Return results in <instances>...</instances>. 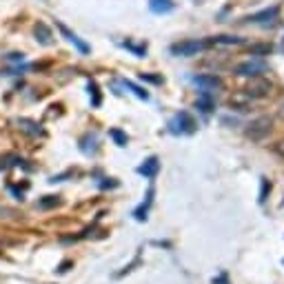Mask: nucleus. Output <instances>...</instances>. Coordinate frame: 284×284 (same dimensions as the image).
<instances>
[{"label":"nucleus","instance_id":"f257e3e1","mask_svg":"<svg viewBox=\"0 0 284 284\" xmlns=\"http://www.w3.org/2000/svg\"><path fill=\"white\" fill-rule=\"evenodd\" d=\"M273 129V120L271 118H267V116H262V118H255L251 125L247 127V138H251V140H265L269 133H271Z\"/></svg>","mask_w":284,"mask_h":284},{"label":"nucleus","instance_id":"f03ea898","mask_svg":"<svg viewBox=\"0 0 284 284\" xmlns=\"http://www.w3.org/2000/svg\"><path fill=\"white\" fill-rule=\"evenodd\" d=\"M202 49H205V43H200V40H182V43L171 45V53H173V56H182V58L198 56Z\"/></svg>","mask_w":284,"mask_h":284},{"label":"nucleus","instance_id":"7ed1b4c3","mask_svg":"<svg viewBox=\"0 0 284 284\" xmlns=\"http://www.w3.org/2000/svg\"><path fill=\"white\" fill-rule=\"evenodd\" d=\"M265 69H267V65L262 63V60H247V63H240L235 67V73H238V76H247V78H255Z\"/></svg>","mask_w":284,"mask_h":284},{"label":"nucleus","instance_id":"20e7f679","mask_svg":"<svg viewBox=\"0 0 284 284\" xmlns=\"http://www.w3.org/2000/svg\"><path fill=\"white\" fill-rule=\"evenodd\" d=\"M245 91H247V96H251V98H267L269 91H271V85H269L267 80H258V76H255V80Z\"/></svg>","mask_w":284,"mask_h":284},{"label":"nucleus","instance_id":"39448f33","mask_svg":"<svg viewBox=\"0 0 284 284\" xmlns=\"http://www.w3.org/2000/svg\"><path fill=\"white\" fill-rule=\"evenodd\" d=\"M193 127H195V123H193V118L189 116V113H180V116L175 118V120H171V131L173 133H178V131L191 133Z\"/></svg>","mask_w":284,"mask_h":284},{"label":"nucleus","instance_id":"423d86ee","mask_svg":"<svg viewBox=\"0 0 284 284\" xmlns=\"http://www.w3.org/2000/svg\"><path fill=\"white\" fill-rule=\"evenodd\" d=\"M33 36H36V40L40 45H51L53 43V33L45 23H36V27H33Z\"/></svg>","mask_w":284,"mask_h":284},{"label":"nucleus","instance_id":"0eeeda50","mask_svg":"<svg viewBox=\"0 0 284 284\" xmlns=\"http://www.w3.org/2000/svg\"><path fill=\"white\" fill-rule=\"evenodd\" d=\"M158 169H160V162H158V158H155V155H151V158H149L145 165L138 169V173L145 175V178H153V175L158 173Z\"/></svg>","mask_w":284,"mask_h":284},{"label":"nucleus","instance_id":"6e6552de","mask_svg":"<svg viewBox=\"0 0 284 284\" xmlns=\"http://www.w3.org/2000/svg\"><path fill=\"white\" fill-rule=\"evenodd\" d=\"M173 3L171 0H149V9H151L153 13H169L173 11Z\"/></svg>","mask_w":284,"mask_h":284},{"label":"nucleus","instance_id":"1a4fd4ad","mask_svg":"<svg viewBox=\"0 0 284 284\" xmlns=\"http://www.w3.org/2000/svg\"><path fill=\"white\" fill-rule=\"evenodd\" d=\"M195 85L209 87V89H220V87H222V80H220L218 76H198V78H195Z\"/></svg>","mask_w":284,"mask_h":284},{"label":"nucleus","instance_id":"9d476101","mask_svg":"<svg viewBox=\"0 0 284 284\" xmlns=\"http://www.w3.org/2000/svg\"><path fill=\"white\" fill-rule=\"evenodd\" d=\"M58 27H60V31H63V33H65V36H67V40H69V43H73V45H76V47H78V49H80V51H83V53H87V51H89V47H87V45L83 43V40H80V38L76 36V33H71V31H69V29H67V27H65V25H58Z\"/></svg>","mask_w":284,"mask_h":284},{"label":"nucleus","instance_id":"9b49d317","mask_svg":"<svg viewBox=\"0 0 284 284\" xmlns=\"http://www.w3.org/2000/svg\"><path fill=\"white\" fill-rule=\"evenodd\" d=\"M278 16V7H271V9H265V11H260V13H255V16L251 20H271Z\"/></svg>","mask_w":284,"mask_h":284},{"label":"nucleus","instance_id":"f8f14e48","mask_svg":"<svg viewBox=\"0 0 284 284\" xmlns=\"http://www.w3.org/2000/svg\"><path fill=\"white\" fill-rule=\"evenodd\" d=\"M151 195H153V191H149V198H147V202H145V205H142V207H138V209H136V218H138V220H145V218H147L145 213H147L149 205H151Z\"/></svg>","mask_w":284,"mask_h":284},{"label":"nucleus","instance_id":"ddd939ff","mask_svg":"<svg viewBox=\"0 0 284 284\" xmlns=\"http://www.w3.org/2000/svg\"><path fill=\"white\" fill-rule=\"evenodd\" d=\"M111 138L116 140L120 147H125V145H127V136H125L123 131H118V129H113V131H111Z\"/></svg>","mask_w":284,"mask_h":284},{"label":"nucleus","instance_id":"4468645a","mask_svg":"<svg viewBox=\"0 0 284 284\" xmlns=\"http://www.w3.org/2000/svg\"><path fill=\"white\" fill-rule=\"evenodd\" d=\"M213 43H225V45H240V38H231V36H220V38H215Z\"/></svg>","mask_w":284,"mask_h":284},{"label":"nucleus","instance_id":"2eb2a0df","mask_svg":"<svg viewBox=\"0 0 284 284\" xmlns=\"http://www.w3.org/2000/svg\"><path fill=\"white\" fill-rule=\"evenodd\" d=\"M198 107L202 111H211V107H213V103H211V98H207V96H202L200 100H198Z\"/></svg>","mask_w":284,"mask_h":284},{"label":"nucleus","instance_id":"dca6fc26","mask_svg":"<svg viewBox=\"0 0 284 284\" xmlns=\"http://www.w3.org/2000/svg\"><path fill=\"white\" fill-rule=\"evenodd\" d=\"M58 198H53V195H47V200H40V207L43 209H49V207H56L58 205Z\"/></svg>","mask_w":284,"mask_h":284},{"label":"nucleus","instance_id":"f3484780","mask_svg":"<svg viewBox=\"0 0 284 284\" xmlns=\"http://www.w3.org/2000/svg\"><path fill=\"white\" fill-rule=\"evenodd\" d=\"M251 53H271V45H253Z\"/></svg>","mask_w":284,"mask_h":284},{"label":"nucleus","instance_id":"a211bd4d","mask_svg":"<svg viewBox=\"0 0 284 284\" xmlns=\"http://www.w3.org/2000/svg\"><path fill=\"white\" fill-rule=\"evenodd\" d=\"M267 191H271V185H269L267 180H262V193H260V200H262V202L267 200Z\"/></svg>","mask_w":284,"mask_h":284},{"label":"nucleus","instance_id":"6ab92c4d","mask_svg":"<svg viewBox=\"0 0 284 284\" xmlns=\"http://www.w3.org/2000/svg\"><path fill=\"white\" fill-rule=\"evenodd\" d=\"M275 149H278V153L284 158V140H282V142H278V147H275Z\"/></svg>","mask_w":284,"mask_h":284}]
</instances>
